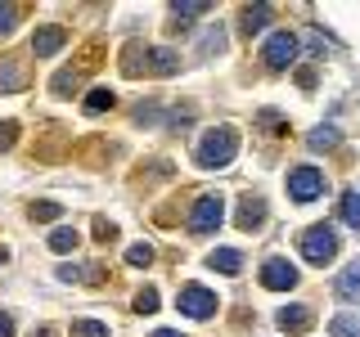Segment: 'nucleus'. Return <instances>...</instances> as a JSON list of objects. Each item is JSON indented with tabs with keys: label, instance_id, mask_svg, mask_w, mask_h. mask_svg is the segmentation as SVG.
Instances as JSON below:
<instances>
[{
	"label": "nucleus",
	"instance_id": "1",
	"mask_svg": "<svg viewBox=\"0 0 360 337\" xmlns=\"http://www.w3.org/2000/svg\"><path fill=\"white\" fill-rule=\"evenodd\" d=\"M234 153H239V135H234V126H212L198 135V166H207V171H217V166H230Z\"/></svg>",
	"mask_w": 360,
	"mask_h": 337
},
{
	"label": "nucleus",
	"instance_id": "2",
	"mask_svg": "<svg viewBox=\"0 0 360 337\" xmlns=\"http://www.w3.org/2000/svg\"><path fill=\"white\" fill-rule=\"evenodd\" d=\"M302 256H307L311 265H329L338 256V230L333 225H311V230L302 234Z\"/></svg>",
	"mask_w": 360,
	"mask_h": 337
},
{
	"label": "nucleus",
	"instance_id": "3",
	"mask_svg": "<svg viewBox=\"0 0 360 337\" xmlns=\"http://www.w3.org/2000/svg\"><path fill=\"white\" fill-rule=\"evenodd\" d=\"M225 220V198L221 194H202L194 207H189V230L194 234H212Z\"/></svg>",
	"mask_w": 360,
	"mask_h": 337
},
{
	"label": "nucleus",
	"instance_id": "4",
	"mask_svg": "<svg viewBox=\"0 0 360 337\" xmlns=\"http://www.w3.org/2000/svg\"><path fill=\"white\" fill-rule=\"evenodd\" d=\"M324 194V171H315V166H292L288 171V198L292 202H315Z\"/></svg>",
	"mask_w": 360,
	"mask_h": 337
},
{
	"label": "nucleus",
	"instance_id": "5",
	"mask_svg": "<svg viewBox=\"0 0 360 337\" xmlns=\"http://www.w3.org/2000/svg\"><path fill=\"white\" fill-rule=\"evenodd\" d=\"M217 292H207V288H198V284H189V288H180V297H176V310L180 315H194V319H212L217 315Z\"/></svg>",
	"mask_w": 360,
	"mask_h": 337
},
{
	"label": "nucleus",
	"instance_id": "6",
	"mask_svg": "<svg viewBox=\"0 0 360 337\" xmlns=\"http://www.w3.org/2000/svg\"><path fill=\"white\" fill-rule=\"evenodd\" d=\"M292 59H297V37H292V32H275V37L266 41V50H262V63L270 72H284Z\"/></svg>",
	"mask_w": 360,
	"mask_h": 337
},
{
	"label": "nucleus",
	"instance_id": "7",
	"mask_svg": "<svg viewBox=\"0 0 360 337\" xmlns=\"http://www.w3.org/2000/svg\"><path fill=\"white\" fill-rule=\"evenodd\" d=\"M297 265L288 261V256H270V261L262 265V284L266 288H275V292H288V288H297Z\"/></svg>",
	"mask_w": 360,
	"mask_h": 337
},
{
	"label": "nucleus",
	"instance_id": "8",
	"mask_svg": "<svg viewBox=\"0 0 360 337\" xmlns=\"http://www.w3.org/2000/svg\"><path fill=\"white\" fill-rule=\"evenodd\" d=\"M63 41H68V27H59V22H45L37 37H32V54H37V59H50V54L63 50Z\"/></svg>",
	"mask_w": 360,
	"mask_h": 337
},
{
	"label": "nucleus",
	"instance_id": "9",
	"mask_svg": "<svg viewBox=\"0 0 360 337\" xmlns=\"http://www.w3.org/2000/svg\"><path fill=\"white\" fill-rule=\"evenodd\" d=\"M275 324H279L284 333H311V329H315V315H311L307 306H284Z\"/></svg>",
	"mask_w": 360,
	"mask_h": 337
},
{
	"label": "nucleus",
	"instance_id": "10",
	"mask_svg": "<svg viewBox=\"0 0 360 337\" xmlns=\"http://www.w3.org/2000/svg\"><path fill=\"white\" fill-rule=\"evenodd\" d=\"M333 292H338V297H342V301H360V256H356V261L342 270V275H338Z\"/></svg>",
	"mask_w": 360,
	"mask_h": 337
},
{
	"label": "nucleus",
	"instance_id": "11",
	"mask_svg": "<svg viewBox=\"0 0 360 337\" xmlns=\"http://www.w3.org/2000/svg\"><path fill=\"white\" fill-rule=\"evenodd\" d=\"M207 265L221 270V275H239V270H243V252H239V247H217V252L207 256Z\"/></svg>",
	"mask_w": 360,
	"mask_h": 337
},
{
	"label": "nucleus",
	"instance_id": "12",
	"mask_svg": "<svg viewBox=\"0 0 360 337\" xmlns=\"http://www.w3.org/2000/svg\"><path fill=\"white\" fill-rule=\"evenodd\" d=\"M270 14H275V5H243V14H239V22H243V32L248 37H257V32L270 22Z\"/></svg>",
	"mask_w": 360,
	"mask_h": 337
},
{
	"label": "nucleus",
	"instance_id": "13",
	"mask_svg": "<svg viewBox=\"0 0 360 337\" xmlns=\"http://www.w3.org/2000/svg\"><path fill=\"white\" fill-rule=\"evenodd\" d=\"M27 86V67L18 59H0V90H22Z\"/></svg>",
	"mask_w": 360,
	"mask_h": 337
},
{
	"label": "nucleus",
	"instance_id": "14",
	"mask_svg": "<svg viewBox=\"0 0 360 337\" xmlns=\"http://www.w3.org/2000/svg\"><path fill=\"white\" fill-rule=\"evenodd\" d=\"M239 225H243V230H262V225H266V202L262 198H243Z\"/></svg>",
	"mask_w": 360,
	"mask_h": 337
},
{
	"label": "nucleus",
	"instance_id": "15",
	"mask_svg": "<svg viewBox=\"0 0 360 337\" xmlns=\"http://www.w3.org/2000/svg\"><path fill=\"white\" fill-rule=\"evenodd\" d=\"M207 0H189V5H172V22H176V27L172 32H180V22H189V18H198V14H207Z\"/></svg>",
	"mask_w": 360,
	"mask_h": 337
},
{
	"label": "nucleus",
	"instance_id": "16",
	"mask_svg": "<svg viewBox=\"0 0 360 337\" xmlns=\"http://www.w3.org/2000/svg\"><path fill=\"white\" fill-rule=\"evenodd\" d=\"M77 243H82V234H77L72 225H63V230H54V234H50V247H54V252H72Z\"/></svg>",
	"mask_w": 360,
	"mask_h": 337
},
{
	"label": "nucleus",
	"instance_id": "17",
	"mask_svg": "<svg viewBox=\"0 0 360 337\" xmlns=\"http://www.w3.org/2000/svg\"><path fill=\"white\" fill-rule=\"evenodd\" d=\"M149 67L158 77H172L176 72V54L172 50H149Z\"/></svg>",
	"mask_w": 360,
	"mask_h": 337
},
{
	"label": "nucleus",
	"instance_id": "18",
	"mask_svg": "<svg viewBox=\"0 0 360 337\" xmlns=\"http://www.w3.org/2000/svg\"><path fill=\"white\" fill-rule=\"evenodd\" d=\"M307 144H311V149H333V144H338V126H315L307 135Z\"/></svg>",
	"mask_w": 360,
	"mask_h": 337
},
{
	"label": "nucleus",
	"instance_id": "19",
	"mask_svg": "<svg viewBox=\"0 0 360 337\" xmlns=\"http://www.w3.org/2000/svg\"><path fill=\"white\" fill-rule=\"evenodd\" d=\"M329 333L333 337H360V324L352 319V315H333V319H329Z\"/></svg>",
	"mask_w": 360,
	"mask_h": 337
},
{
	"label": "nucleus",
	"instance_id": "20",
	"mask_svg": "<svg viewBox=\"0 0 360 337\" xmlns=\"http://www.w3.org/2000/svg\"><path fill=\"white\" fill-rule=\"evenodd\" d=\"M112 104H117V95H112V90H104V86L90 90V99H86V108H90V112H104V108H112Z\"/></svg>",
	"mask_w": 360,
	"mask_h": 337
},
{
	"label": "nucleus",
	"instance_id": "21",
	"mask_svg": "<svg viewBox=\"0 0 360 337\" xmlns=\"http://www.w3.org/2000/svg\"><path fill=\"white\" fill-rule=\"evenodd\" d=\"M342 220L360 230V194H342Z\"/></svg>",
	"mask_w": 360,
	"mask_h": 337
},
{
	"label": "nucleus",
	"instance_id": "22",
	"mask_svg": "<svg viewBox=\"0 0 360 337\" xmlns=\"http://www.w3.org/2000/svg\"><path fill=\"white\" fill-rule=\"evenodd\" d=\"M72 337H108V324H99V319H82V324H72Z\"/></svg>",
	"mask_w": 360,
	"mask_h": 337
},
{
	"label": "nucleus",
	"instance_id": "23",
	"mask_svg": "<svg viewBox=\"0 0 360 337\" xmlns=\"http://www.w3.org/2000/svg\"><path fill=\"white\" fill-rule=\"evenodd\" d=\"M18 14H22L18 5H0V37H9V32H14V22H18Z\"/></svg>",
	"mask_w": 360,
	"mask_h": 337
},
{
	"label": "nucleus",
	"instance_id": "24",
	"mask_svg": "<svg viewBox=\"0 0 360 337\" xmlns=\"http://www.w3.org/2000/svg\"><path fill=\"white\" fill-rule=\"evenodd\" d=\"M59 211H63V207H59V202H50V198H41V202H37V207H32V216H37V220H59Z\"/></svg>",
	"mask_w": 360,
	"mask_h": 337
},
{
	"label": "nucleus",
	"instance_id": "25",
	"mask_svg": "<svg viewBox=\"0 0 360 337\" xmlns=\"http://www.w3.org/2000/svg\"><path fill=\"white\" fill-rule=\"evenodd\" d=\"M50 86H54V95H68V90H77V86H82V77H77V72H59Z\"/></svg>",
	"mask_w": 360,
	"mask_h": 337
},
{
	"label": "nucleus",
	"instance_id": "26",
	"mask_svg": "<svg viewBox=\"0 0 360 337\" xmlns=\"http://www.w3.org/2000/svg\"><path fill=\"white\" fill-rule=\"evenodd\" d=\"M127 261H131V265H149V261H153V247H149V243H135L131 252H127Z\"/></svg>",
	"mask_w": 360,
	"mask_h": 337
},
{
	"label": "nucleus",
	"instance_id": "27",
	"mask_svg": "<svg viewBox=\"0 0 360 337\" xmlns=\"http://www.w3.org/2000/svg\"><path fill=\"white\" fill-rule=\"evenodd\" d=\"M135 310H140V315H149V310H158V292H153V288H144L140 297H135Z\"/></svg>",
	"mask_w": 360,
	"mask_h": 337
},
{
	"label": "nucleus",
	"instance_id": "28",
	"mask_svg": "<svg viewBox=\"0 0 360 337\" xmlns=\"http://www.w3.org/2000/svg\"><path fill=\"white\" fill-rule=\"evenodd\" d=\"M225 50V32L217 27V32H207V41H202V54H221Z\"/></svg>",
	"mask_w": 360,
	"mask_h": 337
},
{
	"label": "nucleus",
	"instance_id": "29",
	"mask_svg": "<svg viewBox=\"0 0 360 337\" xmlns=\"http://www.w3.org/2000/svg\"><path fill=\"white\" fill-rule=\"evenodd\" d=\"M14 135H18L14 121H0V153H5V149H14Z\"/></svg>",
	"mask_w": 360,
	"mask_h": 337
},
{
	"label": "nucleus",
	"instance_id": "30",
	"mask_svg": "<svg viewBox=\"0 0 360 337\" xmlns=\"http://www.w3.org/2000/svg\"><path fill=\"white\" fill-rule=\"evenodd\" d=\"M82 275H86L82 265H63V270H59V279H63V284H77V279H82Z\"/></svg>",
	"mask_w": 360,
	"mask_h": 337
},
{
	"label": "nucleus",
	"instance_id": "31",
	"mask_svg": "<svg viewBox=\"0 0 360 337\" xmlns=\"http://www.w3.org/2000/svg\"><path fill=\"white\" fill-rule=\"evenodd\" d=\"M0 337H14V319H9L5 310H0Z\"/></svg>",
	"mask_w": 360,
	"mask_h": 337
},
{
	"label": "nucleus",
	"instance_id": "32",
	"mask_svg": "<svg viewBox=\"0 0 360 337\" xmlns=\"http://www.w3.org/2000/svg\"><path fill=\"white\" fill-rule=\"evenodd\" d=\"M95 234H99V239H112V234H117V230H112L108 220H95Z\"/></svg>",
	"mask_w": 360,
	"mask_h": 337
},
{
	"label": "nucleus",
	"instance_id": "33",
	"mask_svg": "<svg viewBox=\"0 0 360 337\" xmlns=\"http://www.w3.org/2000/svg\"><path fill=\"white\" fill-rule=\"evenodd\" d=\"M153 337H180V333H176V329H158Z\"/></svg>",
	"mask_w": 360,
	"mask_h": 337
},
{
	"label": "nucleus",
	"instance_id": "34",
	"mask_svg": "<svg viewBox=\"0 0 360 337\" xmlns=\"http://www.w3.org/2000/svg\"><path fill=\"white\" fill-rule=\"evenodd\" d=\"M32 337H50V333H45V329H41V333H32Z\"/></svg>",
	"mask_w": 360,
	"mask_h": 337
},
{
	"label": "nucleus",
	"instance_id": "35",
	"mask_svg": "<svg viewBox=\"0 0 360 337\" xmlns=\"http://www.w3.org/2000/svg\"><path fill=\"white\" fill-rule=\"evenodd\" d=\"M5 256H9V252H5V247H0V261H5Z\"/></svg>",
	"mask_w": 360,
	"mask_h": 337
}]
</instances>
